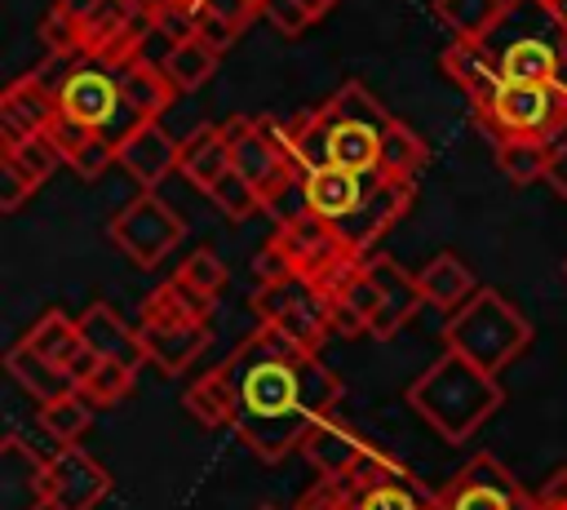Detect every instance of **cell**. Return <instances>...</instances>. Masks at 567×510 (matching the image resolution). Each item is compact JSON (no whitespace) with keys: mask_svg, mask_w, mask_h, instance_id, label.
Returning <instances> with one entry per match:
<instances>
[{"mask_svg":"<svg viewBox=\"0 0 567 510\" xmlns=\"http://www.w3.org/2000/svg\"><path fill=\"white\" fill-rule=\"evenodd\" d=\"M221 368L235 386V435L261 461L301 452L306 435L332 417L341 399L337 373L266 324H257L221 359Z\"/></svg>","mask_w":567,"mask_h":510,"instance_id":"obj_1","label":"cell"},{"mask_svg":"<svg viewBox=\"0 0 567 510\" xmlns=\"http://www.w3.org/2000/svg\"><path fill=\"white\" fill-rule=\"evenodd\" d=\"M385 120H390V111L363 84H341L323 106H315V120L292 155H297L301 173L332 164V169H350L359 177H377Z\"/></svg>","mask_w":567,"mask_h":510,"instance_id":"obj_2","label":"cell"},{"mask_svg":"<svg viewBox=\"0 0 567 510\" xmlns=\"http://www.w3.org/2000/svg\"><path fill=\"white\" fill-rule=\"evenodd\" d=\"M501 404H505L501 377L474 368L456 350H443L408 386V408L425 426H434L439 439H447V443H465L492 412H501Z\"/></svg>","mask_w":567,"mask_h":510,"instance_id":"obj_3","label":"cell"},{"mask_svg":"<svg viewBox=\"0 0 567 510\" xmlns=\"http://www.w3.org/2000/svg\"><path fill=\"white\" fill-rule=\"evenodd\" d=\"M443 341L474 368L501 377L532 346V324L509 297H501L496 288H478L465 306L443 319Z\"/></svg>","mask_w":567,"mask_h":510,"instance_id":"obj_4","label":"cell"},{"mask_svg":"<svg viewBox=\"0 0 567 510\" xmlns=\"http://www.w3.org/2000/svg\"><path fill=\"white\" fill-rule=\"evenodd\" d=\"M58 106L66 120L84 124L89 133H97L102 142H111L115 151L146 124L128 102H124V89H120V71L93 62V58H80L66 67V75L58 80Z\"/></svg>","mask_w":567,"mask_h":510,"instance_id":"obj_5","label":"cell"},{"mask_svg":"<svg viewBox=\"0 0 567 510\" xmlns=\"http://www.w3.org/2000/svg\"><path fill=\"white\" fill-rule=\"evenodd\" d=\"M226 137H230V160H235V173L248 177L257 191H261V204L275 213L284 204L288 191H301V164L297 155L279 142L275 124L270 120H248V115H235L221 124Z\"/></svg>","mask_w":567,"mask_h":510,"instance_id":"obj_6","label":"cell"},{"mask_svg":"<svg viewBox=\"0 0 567 510\" xmlns=\"http://www.w3.org/2000/svg\"><path fill=\"white\" fill-rule=\"evenodd\" d=\"M492 146L501 137H540L558 146L567 137V93L558 84H501L496 102L478 111Z\"/></svg>","mask_w":567,"mask_h":510,"instance_id":"obj_7","label":"cell"},{"mask_svg":"<svg viewBox=\"0 0 567 510\" xmlns=\"http://www.w3.org/2000/svg\"><path fill=\"white\" fill-rule=\"evenodd\" d=\"M252 310H257V319L266 328L284 333L292 346H301L310 355H319V346L332 337V306L301 275H292L284 284H261L252 293Z\"/></svg>","mask_w":567,"mask_h":510,"instance_id":"obj_8","label":"cell"},{"mask_svg":"<svg viewBox=\"0 0 567 510\" xmlns=\"http://www.w3.org/2000/svg\"><path fill=\"white\" fill-rule=\"evenodd\" d=\"M106 235L115 239L120 253H128L142 271H151V266H159V262L177 248V239L186 235V222H182L155 191H142V195H133V200L106 222Z\"/></svg>","mask_w":567,"mask_h":510,"instance_id":"obj_9","label":"cell"},{"mask_svg":"<svg viewBox=\"0 0 567 510\" xmlns=\"http://www.w3.org/2000/svg\"><path fill=\"white\" fill-rule=\"evenodd\" d=\"M563 35L567 31L545 9V18L536 27H523L518 35L492 31L483 40V49L496 58V71L505 84H554L558 67H563Z\"/></svg>","mask_w":567,"mask_h":510,"instance_id":"obj_10","label":"cell"},{"mask_svg":"<svg viewBox=\"0 0 567 510\" xmlns=\"http://www.w3.org/2000/svg\"><path fill=\"white\" fill-rule=\"evenodd\" d=\"M434 510H536V492H527L509 466L478 452L434 492Z\"/></svg>","mask_w":567,"mask_h":510,"instance_id":"obj_11","label":"cell"},{"mask_svg":"<svg viewBox=\"0 0 567 510\" xmlns=\"http://www.w3.org/2000/svg\"><path fill=\"white\" fill-rule=\"evenodd\" d=\"M62 115L58 106V84L44 80V71H27L18 75L4 93H0V146H18L27 137L49 133V124Z\"/></svg>","mask_w":567,"mask_h":510,"instance_id":"obj_12","label":"cell"},{"mask_svg":"<svg viewBox=\"0 0 567 510\" xmlns=\"http://www.w3.org/2000/svg\"><path fill=\"white\" fill-rule=\"evenodd\" d=\"M408 204H412V182H399V177H385V173L368 177V191H363L359 208H354L346 222H337L346 248L372 253V244L408 213Z\"/></svg>","mask_w":567,"mask_h":510,"instance_id":"obj_13","label":"cell"},{"mask_svg":"<svg viewBox=\"0 0 567 510\" xmlns=\"http://www.w3.org/2000/svg\"><path fill=\"white\" fill-rule=\"evenodd\" d=\"M111 470L75 443L49 457V510H93L111 492Z\"/></svg>","mask_w":567,"mask_h":510,"instance_id":"obj_14","label":"cell"},{"mask_svg":"<svg viewBox=\"0 0 567 510\" xmlns=\"http://www.w3.org/2000/svg\"><path fill=\"white\" fill-rule=\"evenodd\" d=\"M0 510H49V457L22 435L0 439Z\"/></svg>","mask_w":567,"mask_h":510,"instance_id":"obj_15","label":"cell"},{"mask_svg":"<svg viewBox=\"0 0 567 510\" xmlns=\"http://www.w3.org/2000/svg\"><path fill=\"white\" fill-rule=\"evenodd\" d=\"M270 239H275V244L288 253V262L297 266V275H301V279L319 275L328 262H337V257L346 253L341 231H337L332 222L315 217V213H297V217L279 222V231H275Z\"/></svg>","mask_w":567,"mask_h":510,"instance_id":"obj_16","label":"cell"},{"mask_svg":"<svg viewBox=\"0 0 567 510\" xmlns=\"http://www.w3.org/2000/svg\"><path fill=\"white\" fill-rule=\"evenodd\" d=\"M40 359H49V364H58L75 386L97 368V355L84 346V337H80V324L71 319V315H62V310H44L31 328H27V337H22Z\"/></svg>","mask_w":567,"mask_h":510,"instance_id":"obj_17","label":"cell"},{"mask_svg":"<svg viewBox=\"0 0 567 510\" xmlns=\"http://www.w3.org/2000/svg\"><path fill=\"white\" fill-rule=\"evenodd\" d=\"M115 164H124V173H128L142 191H155V186L182 164V137H173L159 120H146V124L115 151Z\"/></svg>","mask_w":567,"mask_h":510,"instance_id":"obj_18","label":"cell"},{"mask_svg":"<svg viewBox=\"0 0 567 510\" xmlns=\"http://www.w3.org/2000/svg\"><path fill=\"white\" fill-rule=\"evenodd\" d=\"M301 457L319 470V479H350V475L372 457V443H368L359 430H350L346 421L323 417V421L306 435Z\"/></svg>","mask_w":567,"mask_h":510,"instance_id":"obj_19","label":"cell"},{"mask_svg":"<svg viewBox=\"0 0 567 510\" xmlns=\"http://www.w3.org/2000/svg\"><path fill=\"white\" fill-rule=\"evenodd\" d=\"M80 324V337L84 346L97 355V359H115V364H128V368H142L146 364V350H142V337L137 328H128L106 302H93L75 315Z\"/></svg>","mask_w":567,"mask_h":510,"instance_id":"obj_20","label":"cell"},{"mask_svg":"<svg viewBox=\"0 0 567 510\" xmlns=\"http://www.w3.org/2000/svg\"><path fill=\"white\" fill-rule=\"evenodd\" d=\"M372 279L381 284V310H377L368 337L390 341V337L416 315V306H425V302H421L416 275H408V271H403L399 262H390V257H372Z\"/></svg>","mask_w":567,"mask_h":510,"instance_id":"obj_21","label":"cell"},{"mask_svg":"<svg viewBox=\"0 0 567 510\" xmlns=\"http://www.w3.org/2000/svg\"><path fill=\"white\" fill-rule=\"evenodd\" d=\"M443 71L447 80L474 102V111H487L501 93V71H496V58L483 49V44H470V40H452L443 49Z\"/></svg>","mask_w":567,"mask_h":510,"instance_id":"obj_22","label":"cell"},{"mask_svg":"<svg viewBox=\"0 0 567 510\" xmlns=\"http://www.w3.org/2000/svg\"><path fill=\"white\" fill-rule=\"evenodd\" d=\"M363 191H368V177H359V173H350V169H332V164L301 177L306 213H315V217H323V222H332V226L346 222V217L359 208Z\"/></svg>","mask_w":567,"mask_h":510,"instance_id":"obj_23","label":"cell"},{"mask_svg":"<svg viewBox=\"0 0 567 510\" xmlns=\"http://www.w3.org/2000/svg\"><path fill=\"white\" fill-rule=\"evenodd\" d=\"M208 333H213L208 324H137L146 364H155L168 377L190 368V359L208 346Z\"/></svg>","mask_w":567,"mask_h":510,"instance_id":"obj_24","label":"cell"},{"mask_svg":"<svg viewBox=\"0 0 567 510\" xmlns=\"http://www.w3.org/2000/svg\"><path fill=\"white\" fill-rule=\"evenodd\" d=\"M177 169L208 195V191L235 169L226 129H221V124H199V129H190V133L182 137V164H177Z\"/></svg>","mask_w":567,"mask_h":510,"instance_id":"obj_25","label":"cell"},{"mask_svg":"<svg viewBox=\"0 0 567 510\" xmlns=\"http://www.w3.org/2000/svg\"><path fill=\"white\" fill-rule=\"evenodd\" d=\"M416 288H421V302L425 306H439V310L452 315L456 306H465L478 293V279H474V271L456 253H434L416 271Z\"/></svg>","mask_w":567,"mask_h":510,"instance_id":"obj_26","label":"cell"},{"mask_svg":"<svg viewBox=\"0 0 567 510\" xmlns=\"http://www.w3.org/2000/svg\"><path fill=\"white\" fill-rule=\"evenodd\" d=\"M4 368H9V377H13L27 395H35L40 404H53V399H62V395H71V390H75V381H71L58 364L40 359L27 341H13V346L4 350Z\"/></svg>","mask_w":567,"mask_h":510,"instance_id":"obj_27","label":"cell"},{"mask_svg":"<svg viewBox=\"0 0 567 510\" xmlns=\"http://www.w3.org/2000/svg\"><path fill=\"white\" fill-rule=\"evenodd\" d=\"M182 404H186V412H190L199 426H208V430L230 426V430H235V386H230V377H226L221 364H217L213 373H204L199 381H190L186 395H182Z\"/></svg>","mask_w":567,"mask_h":510,"instance_id":"obj_28","label":"cell"},{"mask_svg":"<svg viewBox=\"0 0 567 510\" xmlns=\"http://www.w3.org/2000/svg\"><path fill=\"white\" fill-rule=\"evenodd\" d=\"M120 89H124V102L142 115V120H159L164 115V106L177 98V89L168 84V75H164V67L159 62H128V67H120Z\"/></svg>","mask_w":567,"mask_h":510,"instance_id":"obj_29","label":"cell"},{"mask_svg":"<svg viewBox=\"0 0 567 510\" xmlns=\"http://www.w3.org/2000/svg\"><path fill=\"white\" fill-rule=\"evenodd\" d=\"M434 13H439V22H443L456 40L483 44V40L501 27V18L509 13V4H505V0H434Z\"/></svg>","mask_w":567,"mask_h":510,"instance_id":"obj_30","label":"cell"},{"mask_svg":"<svg viewBox=\"0 0 567 510\" xmlns=\"http://www.w3.org/2000/svg\"><path fill=\"white\" fill-rule=\"evenodd\" d=\"M430 160V146L416 137V129H408L403 120H385L381 129V173L385 177H399V182H412Z\"/></svg>","mask_w":567,"mask_h":510,"instance_id":"obj_31","label":"cell"},{"mask_svg":"<svg viewBox=\"0 0 567 510\" xmlns=\"http://www.w3.org/2000/svg\"><path fill=\"white\" fill-rule=\"evenodd\" d=\"M217 49H208L204 40H182V44H168V53H164V75H168V84L177 89V93H195L213 71H217Z\"/></svg>","mask_w":567,"mask_h":510,"instance_id":"obj_32","label":"cell"},{"mask_svg":"<svg viewBox=\"0 0 567 510\" xmlns=\"http://www.w3.org/2000/svg\"><path fill=\"white\" fill-rule=\"evenodd\" d=\"M354 510H434V492H421L416 479L408 470L385 475L377 483H368L354 501Z\"/></svg>","mask_w":567,"mask_h":510,"instance_id":"obj_33","label":"cell"},{"mask_svg":"<svg viewBox=\"0 0 567 510\" xmlns=\"http://www.w3.org/2000/svg\"><path fill=\"white\" fill-rule=\"evenodd\" d=\"M549 160H554V146L540 142V137H501L496 142V164L509 182H536L549 173Z\"/></svg>","mask_w":567,"mask_h":510,"instance_id":"obj_34","label":"cell"},{"mask_svg":"<svg viewBox=\"0 0 567 510\" xmlns=\"http://www.w3.org/2000/svg\"><path fill=\"white\" fill-rule=\"evenodd\" d=\"M133 13H137V0H102L80 22V31H84V58H102L124 35V27L133 22Z\"/></svg>","mask_w":567,"mask_h":510,"instance_id":"obj_35","label":"cell"},{"mask_svg":"<svg viewBox=\"0 0 567 510\" xmlns=\"http://www.w3.org/2000/svg\"><path fill=\"white\" fill-rule=\"evenodd\" d=\"M0 164L4 169H13V173H22L31 186H44L66 160H62V151L53 146V137L49 133H40V137H27V142H18V146H9L4 155H0Z\"/></svg>","mask_w":567,"mask_h":510,"instance_id":"obj_36","label":"cell"},{"mask_svg":"<svg viewBox=\"0 0 567 510\" xmlns=\"http://www.w3.org/2000/svg\"><path fill=\"white\" fill-rule=\"evenodd\" d=\"M89 421H93V404H89L80 390L62 395V399H53V404H40V426H44L62 448L75 443V439L89 430Z\"/></svg>","mask_w":567,"mask_h":510,"instance_id":"obj_37","label":"cell"},{"mask_svg":"<svg viewBox=\"0 0 567 510\" xmlns=\"http://www.w3.org/2000/svg\"><path fill=\"white\" fill-rule=\"evenodd\" d=\"M133 381H137V368H128V364H115V359H97V368L75 386L93 408H111V404H120L128 390H133Z\"/></svg>","mask_w":567,"mask_h":510,"instance_id":"obj_38","label":"cell"},{"mask_svg":"<svg viewBox=\"0 0 567 510\" xmlns=\"http://www.w3.org/2000/svg\"><path fill=\"white\" fill-rule=\"evenodd\" d=\"M173 279H182L186 288H195V293H204V297H221L226 293V284H230V271H226V262L213 253V248H195L182 266H177V275Z\"/></svg>","mask_w":567,"mask_h":510,"instance_id":"obj_39","label":"cell"},{"mask_svg":"<svg viewBox=\"0 0 567 510\" xmlns=\"http://www.w3.org/2000/svg\"><path fill=\"white\" fill-rule=\"evenodd\" d=\"M35 35H40V44H44L49 58H84V31H80V22L66 18L58 4L40 18Z\"/></svg>","mask_w":567,"mask_h":510,"instance_id":"obj_40","label":"cell"},{"mask_svg":"<svg viewBox=\"0 0 567 510\" xmlns=\"http://www.w3.org/2000/svg\"><path fill=\"white\" fill-rule=\"evenodd\" d=\"M208 200H213L230 222H244V217H252V213H261V208H266V204H261V191H257L248 177H239L235 169H230V173L208 191Z\"/></svg>","mask_w":567,"mask_h":510,"instance_id":"obj_41","label":"cell"},{"mask_svg":"<svg viewBox=\"0 0 567 510\" xmlns=\"http://www.w3.org/2000/svg\"><path fill=\"white\" fill-rule=\"evenodd\" d=\"M354 501H359V492L346 479H319L297 497L292 510H354Z\"/></svg>","mask_w":567,"mask_h":510,"instance_id":"obj_42","label":"cell"},{"mask_svg":"<svg viewBox=\"0 0 567 510\" xmlns=\"http://www.w3.org/2000/svg\"><path fill=\"white\" fill-rule=\"evenodd\" d=\"M261 18H266L275 31H284V35H301V31L315 22L301 0H261Z\"/></svg>","mask_w":567,"mask_h":510,"instance_id":"obj_43","label":"cell"},{"mask_svg":"<svg viewBox=\"0 0 567 510\" xmlns=\"http://www.w3.org/2000/svg\"><path fill=\"white\" fill-rule=\"evenodd\" d=\"M252 275H257V288H261V284H284V279H292L297 266L288 262V253H284L275 239H266V244L257 248V257H252Z\"/></svg>","mask_w":567,"mask_h":510,"instance_id":"obj_44","label":"cell"},{"mask_svg":"<svg viewBox=\"0 0 567 510\" xmlns=\"http://www.w3.org/2000/svg\"><path fill=\"white\" fill-rule=\"evenodd\" d=\"M49 137H53V146L62 151V160L71 164V155H75L80 146H89V142H93L97 133H89L84 124H75V120H66V115H58V120L49 124Z\"/></svg>","mask_w":567,"mask_h":510,"instance_id":"obj_45","label":"cell"},{"mask_svg":"<svg viewBox=\"0 0 567 510\" xmlns=\"http://www.w3.org/2000/svg\"><path fill=\"white\" fill-rule=\"evenodd\" d=\"M199 9L244 31V27H248V22H252V18L261 13V0H199Z\"/></svg>","mask_w":567,"mask_h":510,"instance_id":"obj_46","label":"cell"},{"mask_svg":"<svg viewBox=\"0 0 567 510\" xmlns=\"http://www.w3.org/2000/svg\"><path fill=\"white\" fill-rule=\"evenodd\" d=\"M106 164H115V146L102 142V137H93L89 146H80V151L71 155V169H75L80 177H97Z\"/></svg>","mask_w":567,"mask_h":510,"instance_id":"obj_47","label":"cell"},{"mask_svg":"<svg viewBox=\"0 0 567 510\" xmlns=\"http://www.w3.org/2000/svg\"><path fill=\"white\" fill-rule=\"evenodd\" d=\"M235 35H239V27H230V22H221V18H213V13H204L199 9V31H195V40H204L208 49H230L235 44Z\"/></svg>","mask_w":567,"mask_h":510,"instance_id":"obj_48","label":"cell"},{"mask_svg":"<svg viewBox=\"0 0 567 510\" xmlns=\"http://www.w3.org/2000/svg\"><path fill=\"white\" fill-rule=\"evenodd\" d=\"M31 191H35V186H31L22 173H13V169H4V164H0V208H4V213L22 208Z\"/></svg>","mask_w":567,"mask_h":510,"instance_id":"obj_49","label":"cell"},{"mask_svg":"<svg viewBox=\"0 0 567 510\" xmlns=\"http://www.w3.org/2000/svg\"><path fill=\"white\" fill-rule=\"evenodd\" d=\"M536 506H540V510H567V470L549 475V479L536 488Z\"/></svg>","mask_w":567,"mask_h":510,"instance_id":"obj_50","label":"cell"},{"mask_svg":"<svg viewBox=\"0 0 567 510\" xmlns=\"http://www.w3.org/2000/svg\"><path fill=\"white\" fill-rule=\"evenodd\" d=\"M545 177H549V186L567 200V137L554 146V160H549V173H545Z\"/></svg>","mask_w":567,"mask_h":510,"instance_id":"obj_51","label":"cell"},{"mask_svg":"<svg viewBox=\"0 0 567 510\" xmlns=\"http://www.w3.org/2000/svg\"><path fill=\"white\" fill-rule=\"evenodd\" d=\"M53 4H58V9L66 13V18H75V22H84V18H89V13H93V9L102 4V0H53Z\"/></svg>","mask_w":567,"mask_h":510,"instance_id":"obj_52","label":"cell"},{"mask_svg":"<svg viewBox=\"0 0 567 510\" xmlns=\"http://www.w3.org/2000/svg\"><path fill=\"white\" fill-rule=\"evenodd\" d=\"M301 4H306V9H310V18L319 22V18H323V13H328V9L337 4V0H301Z\"/></svg>","mask_w":567,"mask_h":510,"instance_id":"obj_53","label":"cell"},{"mask_svg":"<svg viewBox=\"0 0 567 510\" xmlns=\"http://www.w3.org/2000/svg\"><path fill=\"white\" fill-rule=\"evenodd\" d=\"M549 13H554V18H558V27L567 31V0H554V4H549Z\"/></svg>","mask_w":567,"mask_h":510,"instance_id":"obj_54","label":"cell"},{"mask_svg":"<svg viewBox=\"0 0 567 510\" xmlns=\"http://www.w3.org/2000/svg\"><path fill=\"white\" fill-rule=\"evenodd\" d=\"M563 58H567V35H563Z\"/></svg>","mask_w":567,"mask_h":510,"instance_id":"obj_55","label":"cell"},{"mask_svg":"<svg viewBox=\"0 0 567 510\" xmlns=\"http://www.w3.org/2000/svg\"><path fill=\"white\" fill-rule=\"evenodd\" d=\"M257 510H279V506H257Z\"/></svg>","mask_w":567,"mask_h":510,"instance_id":"obj_56","label":"cell"},{"mask_svg":"<svg viewBox=\"0 0 567 510\" xmlns=\"http://www.w3.org/2000/svg\"><path fill=\"white\" fill-rule=\"evenodd\" d=\"M540 4H554V0H540Z\"/></svg>","mask_w":567,"mask_h":510,"instance_id":"obj_57","label":"cell"},{"mask_svg":"<svg viewBox=\"0 0 567 510\" xmlns=\"http://www.w3.org/2000/svg\"><path fill=\"white\" fill-rule=\"evenodd\" d=\"M536 510H540V506H536Z\"/></svg>","mask_w":567,"mask_h":510,"instance_id":"obj_58","label":"cell"},{"mask_svg":"<svg viewBox=\"0 0 567 510\" xmlns=\"http://www.w3.org/2000/svg\"><path fill=\"white\" fill-rule=\"evenodd\" d=\"M563 271H567V266H563Z\"/></svg>","mask_w":567,"mask_h":510,"instance_id":"obj_59","label":"cell"}]
</instances>
